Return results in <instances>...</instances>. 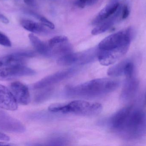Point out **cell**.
Returning <instances> with one entry per match:
<instances>
[{
  "label": "cell",
  "mask_w": 146,
  "mask_h": 146,
  "mask_svg": "<svg viewBox=\"0 0 146 146\" xmlns=\"http://www.w3.org/2000/svg\"><path fill=\"white\" fill-rule=\"evenodd\" d=\"M103 107L99 103L76 100L68 103H63L62 114L72 113L79 115L93 116L101 113Z\"/></svg>",
  "instance_id": "3"
},
{
  "label": "cell",
  "mask_w": 146,
  "mask_h": 146,
  "mask_svg": "<svg viewBox=\"0 0 146 146\" xmlns=\"http://www.w3.org/2000/svg\"><path fill=\"white\" fill-rule=\"evenodd\" d=\"M132 106L125 107L117 112L111 119V127L120 132L124 126L130 112L132 111Z\"/></svg>",
  "instance_id": "10"
},
{
  "label": "cell",
  "mask_w": 146,
  "mask_h": 146,
  "mask_svg": "<svg viewBox=\"0 0 146 146\" xmlns=\"http://www.w3.org/2000/svg\"><path fill=\"white\" fill-rule=\"evenodd\" d=\"M26 57L25 52L14 53L4 57L3 63L7 67L25 65Z\"/></svg>",
  "instance_id": "14"
},
{
  "label": "cell",
  "mask_w": 146,
  "mask_h": 146,
  "mask_svg": "<svg viewBox=\"0 0 146 146\" xmlns=\"http://www.w3.org/2000/svg\"><path fill=\"white\" fill-rule=\"evenodd\" d=\"M11 145L10 144H8L3 142H0V146H9Z\"/></svg>",
  "instance_id": "28"
},
{
  "label": "cell",
  "mask_w": 146,
  "mask_h": 146,
  "mask_svg": "<svg viewBox=\"0 0 146 146\" xmlns=\"http://www.w3.org/2000/svg\"><path fill=\"white\" fill-rule=\"evenodd\" d=\"M0 21L5 24H8L9 22L8 19L6 16L2 14H0Z\"/></svg>",
  "instance_id": "26"
},
{
  "label": "cell",
  "mask_w": 146,
  "mask_h": 146,
  "mask_svg": "<svg viewBox=\"0 0 146 146\" xmlns=\"http://www.w3.org/2000/svg\"><path fill=\"white\" fill-rule=\"evenodd\" d=\"M10 139L9 137L2 133H0V140L4 141H9Z\"/></svg>",
  "instance_id": "25"
},
{
  "label": "cell",
  "mask_w": 146,
  "mask_h": 146,
  "mask_svg": "<svg viewBox=\"0 0 146 146\" xmlns=\"http://www.w3.org/2000/svg\"><path fill=\"white\" fill-rule=\"evenodd\" d=\"M126 62L127 60L121 62L110 68L108 70V75L111 77H118L124 75Z\"/></svg>",
  "instance_id": "17"
},
{
  "label": "cell",
  "mask_w": 146,
  "mask_h": 146,
  "mask_svg": "<svg viewBox=\"0 0 146 146\" xmlns=\"http://www.w3.org/2000/svg\"><path fill=\"white\" fill-rule=\"evenodd\" d=\"M71 71H64V72H60L56 74L50 75L48 77L44 78L42 80L37 82L34 85L33 87L35 89H38V88H42L44 87H46L51 84L56 83L65 79L68 75H69Z\"/></svg>",
  "instance_id": "12"
},
{
  "label": "cell",
  "mask_w": 146,
  "mask_h": 146,
  "mask_svg": "<svg viewBox=\"0 0 146 146\" xmlns=\"http://www.w3.org/2000/svg\"><path fill=\"white\" fill-rule=\"evenodd\" d=\"M28 37L33 46L38 53L44 55L49 54L50 49L49 46H47L37 37L33 33L29 34Z\"/></svg>",
  "instance_id": "16"
},
{
  "label": "cell",
  "mask_w": 146,
  "mask_h": 146,
  "mask_svg": "<svg viewBox=\"0 0 146 146\" xmlns=\"http://www.w3.org/2000/svg\"><path fill=\"white\" fill-rule=\"evenodd\" d=\"M119 7V4L118 3H115L106 6L99 13L94 19V23L99 24L107 19L109 17L115 13Z\"/></svg>",
  "instance_id": "13"
},
{
  "label": "cell",
  "mask_w": 146,
  "mask_h": 146,
  "mask_svg": "<svg viewBox=\"0 0 146 146\" xmlns=\"http://www.w3.org/2000/svg\"><path fill=\"white\" fill-rule=\"evenodd\" d=\"M40 21L41 24L49 28L50 29H54L55 28V25L54 24L49 20L44 18V17H41L40 18Z\"/></svg>",
  "instance_id": "22"
},
{
  "label": "cell",
  "mask_w": 146,
  "mask_h": 146,
  "mask_svg": "<svg viewBox=\"0 0 146 146\" xmlns=\"http://www.w3.org/2000/svg\"><path fill=\"white\" fill-rule=\"evenodd\" d=\"M98 0H78L77 4L80 7H83L86 5H91L97 2Z\"/></svg>",
  "instance_id": "23"
},
{
  "label": "cell",
  "mask_w": 146,
  "mask_h": 146,
  "mask_svg": "<svg viewBox=\"0 0 146 146\" xmlns=\"http://www.w3.org/2000/svg\"><path fill=\"white\" fill-rule=\"evenodd\" d=\"M120 133L128 139H137L146 133V113L141 110H132Z\"/></svg>",
  "instance_id": "2"
},
{
  "label": "cell",
  "mask_w": 146,
  "mask_h": 146,
  "mask_svg": "<svg viewBox=\"0 0 146 146\" xmlns=\"http://www.w3.org/2000/svg\"><path fill=\"white\" fill-rule=\"evenodd\" d=\"M128 50L125 48L111 50H100L98 54V59L101 65L109 66L117 61L127 53Z\"/></svg>",
  "instance_id": "8"
},
{
  "label": "cell",
  "mask_w": 146,
  "mask_h": 146,
  "mask_svg": "<svg viewBox=\"0 0 146 146\" xmlns=\"http://www.w3.org/2000/svg\"><path fill=\"white\" fill-rule=\"evenodd\" d=\"M134 69L135 67L133 63L131 61L127 60L124 69V75H125L127 78L133 77Z\"/></svg>",
  "instance_id": "20"
},
{
  "label": "cell",
  "mask_w": 146,
  "mask_h": 146,
  "mask_svg": "<svg viewBox=\"0 0 146 146\" xmlns=\"http://www.w3.org/2000/svg\"><path fill=\"white\" fill-rule=\"evenodd\" d=\"M11 91L0 85V108L9 111H15L18 104Z\"/></svg>",
  "instance_id": "9"
},
{
  "label": "cell",
  "mask_w": 146,
  "mask_h": 146,
  "mask_svg": "<svg viewBox=\"0 0 146 146\" xmlns=\"http://www.w3.org/2000/svg\"><path fill=\"white\" fill-rule=\"evenodd\" d=\"M12 92L18 103L27 105L31 102V97L28 87L19 81L12 82L9 85Z\"/></svg>",
  "instance_id": "7"
},
{
  "label": "cell",
  "mask_w": 146,
  "mask_h": 146,
  "mask_svg": "<svg viewBox=\"0 0 146 146\" xmlns=\"http://www.w3.org/2000/svg\"><path fill=\"white\" fill-rule=\"evenodd\" d=\"M3 65V63L2 61H0V67H1L2 65Z\"/></svg>",
  "instance_id": "29"
},
{
  "label": "cell",
  "mask_w": 146,
  "mask_h": 146,
  "mask_svg": "<svg viewBox=\"0 0 146 146\" xmlns=\"http://www.w3.org/2000/svg\"><path fill=\"white\" fill-rule=\"evenodd\" d=\"M21 122L0 110V130L11 133H22L25 131Z\"/></svg>",
  "instance_id": "5"
},
{
  "label": "cell",
  "mask_w": 146,
  "mask_h": 146,
  "mask_svg": "<svg viewBox=\"0 0 146 146\" xmlns=\"http://www.w3.org/2000/svg\"><path fill=\"white\" fill-rule=\"evenodd\" d=\"M0 45L5 47H10L12 46V43L9 38L1 32H0Z\"/></svg>",
  "instance_id": "21"
},
{
  "label": "cell",
  "mask_w": 146,
  "mask_h": 146,
  "mask_svg": "<svg viewBox=\"0 0 146 146\" xmlns=\"http://www.w3.org/2000/svg\"><path fill=\"white\" fill-rule=\"evenodd\" d=\"M24 2L28 5H31L33 3L34 0H24Z\"/></svg>",
  "instance_id": "27"
},
{
  "label": "cell",
  "mask_w": 146,
  "mask_h": 146,
  "mask_svg": "<svg viewBox=\"0 0 146 146\" xmlns=\"http://www.w3.org/2000/svg\"><path fill=\"white\" fill-rule=\"evenodd\" d=\"M139 87V81L133 77L127 78L121 94V99L123 101H127L136 94Z\"/></svg>",
  "instance_id": "11"
},
{
  "label": "cell",
  "mask_w": 146,
  "mask_h": 146,
  "mask_svg": "<svg viewBox=\"0 0 146 146\" xmlns=\"http://www.w3.org/2000/svg\"><path fill=\"white\" fill-rule=\"evenodd\" d=\"M119 81L109 78L95 79L77 85L68 87L70 95L76 97H94L108 94L116 90Z\"/></svg>",
  "instance_id": "1"
},
{
  "label": "cell",
  "mask_w": 146,
  "mask_h": 146,
  "mask_svg": "<svg viewBox=\"0 0 146 146\" xmlns=\"http://www.w3.org/2000/svg\"><path fill=\"white\" fill-rule=\"evenodd\" d=\"M21 25L24 29L33 33H42L47 30L42 24L30 20H22L21 21Z\"/></svg>",
  "instance_id": "15"
},
{
  "label": "cell",
  "mask_w": 146,
  "mask_h": 146,
  "mask_svg": "<svg viewBox=\"0 0 146 146\" xmlns=\"http://www.w3.org/2000/svg\"><path fill=\"white\" fill-rule=\"evenodd\" d=\"M35 73L34 70L25 65L7 67L0 69V80H10L22 76L33 75Z\"/></svg>",
  "instance_id": "6"
},
{
  "label": "cell",
  "mask_w": 146,
  "mask_h": 146,
  "mask_svg": "<svg viewBox=\"0 0 146 146\" xmlns=\"http://www.w3.org/2000/svg\"><path fill=\"white\" fill-rule=\"evenodd\" d=\"M131 30L126 29L113 33L106 37L98 45L100 50H111L125 48L129 49L131 42Z\"/></svg>",
  "instance_id": "4"
},
{
  "label": "cell",
  "mask_w": 146,
  "mask_h": 146,
  "mask_svg": "<svg viewBox=\"0 0 146 146\" xmlns=\"http://www.w3.org/2000/svg\"><path fill=\"white\" fill-rule=\"evenodd\" d=\"M145 105H146V94L145 95Z\"/></svg>",
  "instance_id": "30"
},
{
  "label": "cell",
  "mask_w": 146,
  "mask_h": 146,
  "mask_svg": "<svg viewBox=\"0 0 146 146\" xmlns=\"http://www.w3.org/2000/svg\"><path fill=\"white\" fill-rule=\"evenodd\" d=\"M68 41V39L66 36H56L50 39L48 42V46L50 49H52L57 45L66 43Z\"/></svg>",
  "instance_id": "19"
},
{
  "label": "cell",
  "mask_w": 146,
  "mask_h": 146,
  "mask_svg": "<svg viewBox=\"0 0 146 146\" xmlns=\"http://www.w3.org/2000/svg\"><path fill=\"white\" fill-rule=\"evenodd\" d=\"M113 22V21L111 19L104 21L92 30V34L93 35H98L105 32L111 26Z\"/></svg>",
  "instance_id": "18"
},
{
  "label": "cell",
  "mask_w": 146,
  "mask_h": 146,
  "mask_svg": "<svg viewBox=\"0 0 146 146\" xmlns=\"http://www.w3.org/2000/svg\"><path fill=\"white\" fill-rule=\"evenodd\" d=\"M129 14V11L128 7L127 5L123 6L122 12V18L123 19H126L128 17Z\"/></svg>",
  "instance_id": "24"
}]
</instances>
